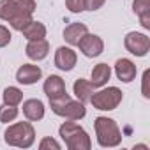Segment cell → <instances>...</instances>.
<instances>
[{
	"label": "cell",
	"mask_w": 150,
	"mask_h": 150,
	"mask_svg": "<svg viewBox=\"0 0 150 150\" xmlns=\"http://www.w3.org/2000/svg\"><path fill=\"white\" fill-rule=\"evenodd\" d=\"M4 97V104H9V106H18L21 101H23V92L18 88V87H7L2 94Z\"/></svg>",
	"instance_id": "cell-20"
},
{
	"label": "cell",
	"mask_w": 150,
	"mask_h": 150,
	"mask_svg": "<svg viewBox=\"0 0 150 150\" xmlns=\"http://www.w3.org/2000/svg\"><path fill=\"white\" fill-rule=\"evenodd\" d=\"M124 46L134 57H146V53L150 51V39L146 34L129 32L124 39Z\"/></svg>",
	"instance_id": "cell-7"
},
{
	"label": "cell",
	"mask_w": 150,
	"mask_h": 150,
	"mask_svg": "<svg viewBox=\"0 0 150 150\" xmlns=\"http://www.w3.org/2000/svg\"><path fill=\"white\" fill-rule=\"evenodd\" d=\"M148 76H150V71L146 69V71L143 72V87H141V94H143L145 99L150 97V92H148Z\"/></svg>",
	"instance_id": "cell-26"
},
{
	"label": "cell",
	"mask_w": 150,
	"mask_h": 150,
	"mask_svg": "<svg viewBox=\"0 0 150 150\" xmlns=\"http://www.w3.org/2000/svg\"><path fill=\"white\" fill-rule=\"evenodd\" d=\"M132 11L139 18V23L145 30H150V0H134Z\"/></svg>",
	"instance_id": "cell-17"
},
{
	"label": "cell",
	"mask_w": 150,
	"mask_h": 150,
	"mask_svg": "<svg viewBox=\"0 0 150 150\" xmlns=\"http://www.w3.org/2000/svg\"><path fill=\"white\" fill-rule=\"evenodd\" d=\"M42 71L39 65L34 64H23L18 71H16V81L21 85H34L41 80Z\"/></svg>",
	"instance_id": "cell-11"
},
{
	"label": "cell",
	"mask_w": 150,
	"mask_h": 150,
	"mask_svg": "<svg viewBox=\"0 0 150 150\" xmlns=\"http://www.w3.org/2000/svg\"><path fill=\"white\" fill-rule=\"evenodd\" d=\"M122 99H124V94H122L120 88H117V87H108V88H103V90H99V92H94L88 103H90L96 110L111 111V110L118 108V104L122 103Z\"/></svg>",
	"instance_id": "cell-6"
},
{
	"label": "cell",
	"mask_w": 150,
	"mask_h": 150,
	"mask_svg": "<svg viewBox=\"0 0 150 150\" xmlns=\"http://www.w3.org/2000/svg\"><path fill=\"white\" fill-rule=\"evenodd\" d=\"M76 62H78V55L72 48H69V46L57 48V51H55V67L57 69L65 71V72L72 71L74 65H76Z\"/></svg>",
	"instance_id": "cell-10"
},
{
	"label": "cell",
	"mask_w": 150,
	"mask_h": 150,
	"mask_svg": "<svg viewBox=\"0 0 150 150\" xmlns=\"http://www.w3.org/2000/svg\"><path fill=\"white\" fill-rule=\"evenodd\" d=\"M25 53L30 60L34 62H41L48 57L50 53V42L46 39H39V41H28L27 48H25Z\"/></svg>",
	"instance_id": "cell-13"
},
{
	"label": "cell",
	"mask_w": 150,
	"mask_h": 150,
	"mask_svg": "<svg viewBox=\"0 0 150 150\" xmlns=\"http://www.w3.org/2000/svg\"><path fill=\"white\" fill-rule=\"evenodd\" d=\"M87 32H88V28H87L85 23H71L64 30V39L69 46H78V42L81 41V37Z\"/></svg>",
	"instance_id": "cell-15"
},
{
	"label": "cell",
	"mask_w": 150,
	"mask_h": 150,
	"mask_svg": "<svg viewBox=\"0 0 150 150\" xmlns=\"http://www.w3.org/2000/svg\"><path fill=\"white\" fill-rule=\"evenodd\" d=\"M58 134L69 150H90V146H92L88 132L81 125H78L76 120L64 122L58 129Z\"/></svg>",
	"instance_id": "cell-1"
},
{
	"label": "cell",
	"mask_w": 150,
	"mask_h": 150,
	"mask_svg": "<svg viewBox=\"0 0 150 150\" xmlns=\"http://www.w3.org/2000/svg\"><path fill=\"white\" fill-rule=\"evenodd\" d=\"M115 74L122 83H131L138 74L136 64L132 60H129V58H118L115 62Z\"/></svg>",
	"instance_id": "cell-12"
},
{
	"label": "cell",
	"mask_w": 150,
	"mask_h": 150,
	"mask_svg": "<svg viewBox=\"0 0 150 150\" xmlns=\"http://www.w3.org/2000/svg\"><path fill=\"white\" fill-rule=\"evenodd\" d=\"M65 6L71 13H83L85 11V0H65Z\"/></svg>",
	"instance_id": "cell-22"
},
{
	"label": "cell",
	"mask_w": 150,
	"mask_h": 150,
	"mask_svg": "<svg viewBox=\"0 0 150 150\" xmlns=\"http://www.w3.org/2000/svg\"><path fill=\"white\" fill-rule=\"evenodd\" d=\"M94 127H96L97 143L101 146L111 148V146H118L122 143V132H120V129H118V125L113 118L97 117L94 120Z\"/></svg>",
	"instance_id": "cell-2"
},
{
	"label": "cell",
	"mask_w": 150,
	"mask_h": 150,
	"mask_svg": "<svg viewBox=\"0 0 150 150\" xmlns=\"http://www.w3.org/2000/svg\"><path fill=\"white\" fill-rule=\"evenodd\" d=\"M51 111L65 120H81L87 115V108L81 101H74L69 96H65L64 99L58 101H50Z\"/></svg>",
	"instance_id": "cell-4"
},
{
	"label": "cell",
	"mask_w": 150,
	"mask_h": 150,
	"mask_svg": "<svg viewBox=\"0 0 150 150\" xmlns=\"http://www.w3.org/2000/svg\"><path fill=\"white\" fill-rule=\"evenodd\" d=\"M72 90H74V96H76V99H78V101H81V103L85 104V103H88V101H90L92 94L96 92V87H94L90 81H87V80L80 78V80L74 81Z\"/></svg>",
	"instance_id": "cell-18"
},
{
	"label": "cell",
	"mask_w": 150,
	"mask_h": 150,
	"mask_svg": "<svg viewBox=\"0 0 150 150\" xmlns=\"http://www.w3.org/2000/svg\"><path fill=\"white\" fill-rule=\"evenodd\" d=\"M42 90H44V94L50 101H58V99H64L65 96H69L67 90H65L64 80L60 76H57V74H51V76L46 78V81L42 85Z\"/></svg>",
	"instance_id": "cell-9"
},
{
	"label": "cell",
	"mask_w": 150,
	"mask_h": 150,
	"mask_svg": "<svg viewBox=\"0 0 150 150\" xmlns=\"http://www.w3.org/2000/svg\"><path fill=\"white\" fill-rule=\"evenodd\" d=\"M106 0H85V11H97L104 6Z\"/></svg>",
	"instance_id": "cell-25"
},
{
	"label": "cell",
	"mask_w": 150,
	"mask_h": 150,
	"mask_svg": "<svg viewBox=\"0 0 150 150\" xmlns=\"http://www.w3.org/2000/svg\"><path fill=\"white\" fill-rule=\"evenodd\" d=\"M23 115L28 122H37L44 118V104L39 99H27L23 103Z\"/></svg>",
	"instance_id": "cell-14"
},
{
	"label": "cell",
	"mask_w": 150,
	"mask_h": 150,
	"mask_svg": "<svg viewBox=\"0 0 150 150\" xmlns=\"http://www.w3.org/2000/svg\"><path fill=\"white\" fill-rule=\"evenodd\" d=\"M0 20L9 21L14 30L21 32L32 21V16L20 11L16 0H0Z\"/></svg>",
	"instance_id": "cell-5"
},
{
	"label": "cell",
	"mask_w": 150,
	"mask_h": 150,
	"mask_svg": "<svg viewBox=\"0 0 150 150\" xmlns=\"http://www.w3.org/2000/svg\"><path fill=\"white\" fill-rule=\"evenodd\" d=\"M21 34L25 35V39H28V41H39V39H44L46 37V27L41 23V21H30L23 30H21Z\"/></svg>",
	"instance_id": "cell-19"
},
{
	"label": "cell",
	"mask_w": 150,
	"mask_h": 150,
	"mask_svg": "<svg viewBox=\"0 0 150 150\" xmlns=\"http://www.w3.org/2000/svg\"><path fill=\"white\" fill-rule=\"evenodd\" d=\"M11 39H13V35H11L9 28L4 27V25H0V48H6L11 42Z\"/></svg>",
	"instance_id": "cell-24"
},
{
	"label": "cell",
	"mask_w": 150,
	"mask_h": 150,
	"mask_svg": "<svg viewBox=\"0 0 150 150\" xmlns=\"http://www.w3.org/2000/svg\"><path fill=\"white\" fill-rule=\"evenodd\" d=\"M111 78V67L108 64H97L94 69H92V80L90 83L96 87V88H101L104 87Z\"/></svg>",
	"instance_id": "cell-16"
},
{
	"label": "cell",
	"mask_w": 150,
	"mask_h": 150,
	"mask_svg": "<svg viewBox=\"0 0 150 150\" xmlns=\"http://www.w3.org/2000/svg\"><path fill=\"white\" fill-rule=\"evenodd\" d=\"M4 139L11 146L18 148H30L35 141V129L30 122H16L9 125L4 132Z\"/></svg>",
	"instance_id": "cell-3"
},
{
	"label": "cell",
	"mask_w": 150,
	"mask_h": 150,
	"mask_svg": "<svg viewBox=\"0 0 150 150\" xmlns=\"http://www.w3.org/2000/svg\"><path fill=\"white\" fill-rule=\"evenodd\" d=\"M16 117H18V106H9V104L0 106V122L9 124V122L16 120Z\"/></svg>",
	"instance_id": "cell-21"
},
{
	"label": "cell",
	"mask_w": 150,
	"mask_h": 150,
	"mask_svg": "<svg viewBox=\"0 0 150 150\" xmlns=\"http://www.w3.org/2000/svg\"><path fill=\"white\" fill-rule=\"evenodd\" d=\"M39 148L41 150H60V143L57 141V139H53V138H42L41 139V143H39Z\"/></svg>",
	"instance_id": "cell-23"
},
{
	"label": "cell",
	"mask_w": 150,
	"mask_h": 150,
	"mask_svg": "<svg viewBox=\"0 0 150 150\" xmlns=\"http://www.w3.org/2000/svg\"><path fill=\"white\" fill-rule=\"evenodd\" d=\"M78 48H80V51H81L87 58H96V57H99V55L104 51V42H103V39H101L99 35L87 32V34L81 37V41L78 42Z\"/></svg>",
	"instance_id": "cell-8"
}]
</instances>
